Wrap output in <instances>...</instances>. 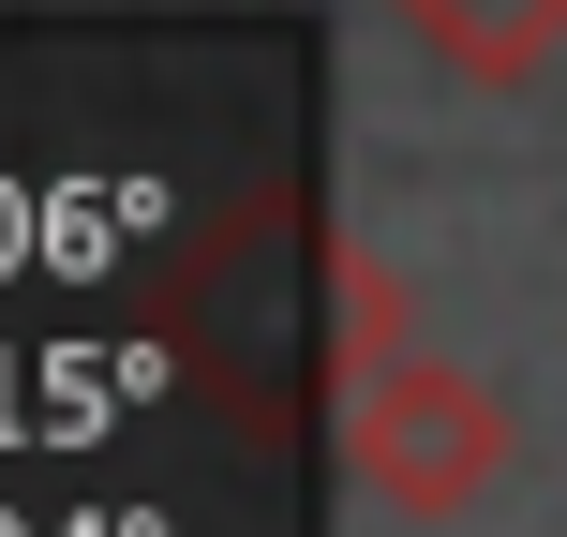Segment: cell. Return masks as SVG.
Returning <instances> with one entry per match:
<instances>
[{"label": "cell", "instance_id": "1", "mask_svg": "<svg viewBox=\"0 0 567 537\" xmlns=\"http://www.w3.org/2000/svg\"><path fill=\"white\" fill-rule=\"evenodd\" d=\"M343 463H359L403 523H449V508H478V493H493L508 419L478 403V373H449V359H419V343H389V359L343 373Z\"/></svg>", "mask_w": 567, "mask_h": 537}, {"label": "cell", "instance_id": "2", "mask_svg": "<svg viewBox=\"0 0 567 537\" xmlns=\"http://www.w3.org/2000/svg\"><path fill=\"white\" fill-rule=\"evenodd\" d=\"M419 45H449L463 75H523L538 45H567V0H389Z\"/></svg>", "mask_w": 567, "mask_h": 537}]
</instances>
